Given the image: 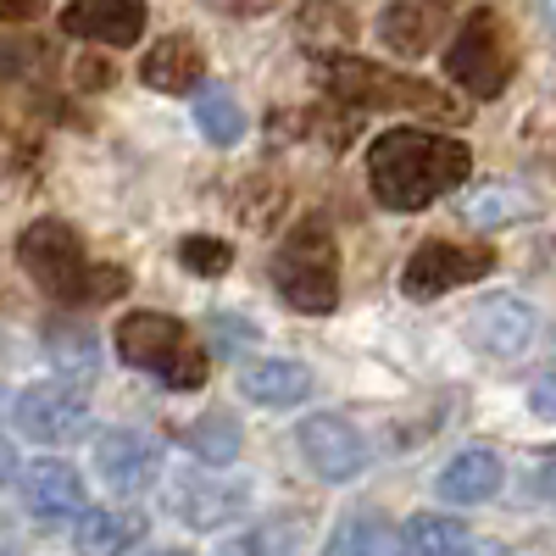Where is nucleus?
Wrapping results in <instances>:
<instances>
[{
  "label": "nucleus",
  "mask_w": 556,
  "mask_h": 556,
  "mask_svg": "<svg viewBox=\"0 0 556 556\" xmlns=\"http://www.w3.org/2000/svg\"><path fill=\"white\" fill-rule=\"evenodd\" d=\"M17 262L51 301H89V256L67 223L56 217L28 223L17 240Z\"/></svg>",
  "instance_id": "6"
},
{
  "label": "nucleus",
  "mask_w": 556,
  "mask_h": 556,
  "mask_svg": "<svg viewBox=\"0 0 556 556\" xmlns=\"http://www.w3.org/2000/svg\"><path fill=\"white\" fill-rule=\"evenodd\" d=\"M462 545H468V529L440 513H417L401 529V556H462Z\"/></svg>",
  "instance_id": "21"
},
{
  "label": "nucleus",
  "mask_w": 556,
  "mask_h": 556,
  "mask_svg": "<svg viewBox=\"0 0 556 556\" xmlns=\"http://www.w3.org/2000/svg\"><path fill=\"white\" fill-rule=\"evenodd\" d=\"M445 73L468 89L473 101H495L518 73V39L506 28V17L495 7L468 12V23L456 28L451 51H445Z\"/></svg>",
  "instance_id": "5"
},
{
  "label": "nucleus",
  "mask_w": 556,
  "mask_h": 556,
  "mask_svg": "<svg viewBox=\"0 0 556 556\" xmlns=\"http://www.w3.org/2000/svg\"><path fill=\"white\" fill-rule=\"evenodd\" d=\"M468 173L473 151L429 128H390L367 146V184H374V201L390 212H424L440 195L462 190Z\"/></svg>",
  "instance_id": "1"
},
{
  "label": "nucleus",
  "mask_w": 556,
  "mask_h": 556,
  "mask_svg": "<svg viewBox=\"0 0 556 556\" xmlns=\"http://www.w3.org/2000/svg\"><path fill=\"white\" fill-rule=\"evenodd\" d=\"M351 39H356V17L340 0H306L295 12V45L312 56H340Z\"/></svg>",
  "instance_id": "16"
},
{
  "label": "nucleus",
  "mask_w": 556,
  "mask_h": 556,
  "mask_svg": "<svg viewBox=\"0 0 556 556\" xmlns=\"http://www.w3.org/2000/svg\"><path fill=\"white\" fill-rule=\"evenodd\" d=\"M23 501L39 523H62L84 513V479L67 468V462H34L23 473Z\"/></svg>",
  "instance_id": "15"
},
{
  "label": "nucleus",
  "mask_w": 556,
  "mask_h": 556,
  "mask_svg": "<svg viewBox=\"0 0 556 556\" xmlns=\"http://www.w3.org/2000/svg\"><path fill=\"white\" fill-rule=\"evenodd\" d=\"M184 440H190V451H195L201 462H212V468H223V462H235V456H240V445H245L240 424H235L228 412H206V417H195Z\"/></svg>",
  "instance_id": "22"
},
{
  "label": "nucleus",
  "mask_w": 556,
  "mask_h": 556,
  "mask_svg": "<svg viewBox=\"0 0 556 556\" xmlns=\"http://www.w3.org/2000/svg\"><path fill=\"white\" fill-rule=\"evenodd\" d=\"M12 417H17V429L28 440H39V445H67V440H78L89 429V406L67 384H34V390H23Z\"/></svg>",
  "instance_id": "9"
},
{
  "label": "nucleus",
  "mask_w": 556,
  "mask_h": 556,
  "mask_svg": "<svg viewBox=\"0 0 556 556\" xmlns=\"http://www.w3.org/2000/svg\"><path fill=\"white\" fill-rule=\"evenodd\" d=\"M295 440H301L306 468H312L317 479H329V484H345V479H356V473L367 468V445H362V434L345 424V417H334V412L306 417Z\"/></svg>",
  "instance_id": "8"
},
{
  "label": "nucleus",
  "mask_w": 556,
  "mask_h": 556,
  "mask_svg": "<svg viewBox=\"0 0 556 556\" xmlns=\"http://www.w3.org/2000/svg\"><path fill=\"white\" fill-rule=\"evenodd\" d=\"M501 456L495 451H462L445 462V473H440V495L456 501V506H479L501 490Z\"/></svg>",
  "instance_id": "18"
},
{
  "label": "nucleus",
  "mask_w": 556,
  "mask_h": 556,
  "mask_svg": "<svg viewBox=\"0 0 556 556\" xmlns=\"http://www.w3.org/2000/svg\"><path fill=\"white\" fill-rule=\"evenodd\" d=\"M462 0H390L379 12V39L395 56H424L429 45L451 28Z\"/></svg>",
  "instance_id": "11"
},
{
  "label": "nucleus",
  "mask_w": 556,
  "mask_h": 556,
  "mask_svg": "<svg viewBox=\"0 0 556 556\" xmlns=\"http://www.w3.org/2000/svg\"><path fill=\"white\" fill-rule=\"evenodd\" d=\"M245 506V490L240 484H206V479H184L178 490H173V513L184 518V523H195V529H217V523H228Z\"/></svg>",
  "instance_id": "19"
},
{
  "label": "nucleus",
  "mask_w": 556,
  "mask_h": 556,
  "mask_svg": "<svg viewBox=\"0 0 556 556\" xmlns=\"http://www.w3.org/2000/svg\"><path fill=\"white\" fill-rule=\"evenodd\" d=\"M12 473H17V456H12V445H7V440H0V484H7Z\"/></svg>",
  "instance_id": "30"
},
{
  "label": "nucleus",
  "mask_w": 556,
  "mask_h": 556,
  "mask_svg": "<svg viewBox=\"0 0 556 556\" xmlns=\"http://www.w3.org/2000/svg\"><path fill=\"white\" fill-rule=\"evenodd\" d=\"M540 490H545V495L556 501V456H551V462H545V468H540Z\"/></svg>",
  "instance_id": "31"
},
{
  "label": "nucleus",
  "mask_w": 556,
  "mask_h": 556,
  "mask_svg": "<svg viewBox=\"0 0 556 556\" xmlns=\"http://www.w3.org/2000/svg\"><path fill=\"white\" fill-rule=\"evenodd\" d=\"M139 534H146V518H134V513H84L78 518V556H123Z\"/></svg>",
  "instance_id": "20"
},
{
  "label": "nucleus",
  "mask_w": 556,
  "mask_h": 556,
  "mask_svg": "<svg viewBox=\"0 0 556 556\" xmlns=\"http://www.w3.org/2000/svg\"><path fill=\"white\" fill-rule=\"evenodd\" d=\"M201 73H206V56L190 34H162L151 51L139 56V78L151 89H162V96H190L201 84Z\"/></svg>",
  "instance_id": "14"
},
{
  "label": "nucleus",
  "mask_w": 556,
  "mask_h": 556,
  "mask_svg": "<svg viewBox=\"0 0 556 556\" xmlns=\"http://www.w3.org/2000/svg\"><path fill=\"white\" fill-rule=\"evenodd\" d=\"M534 12H540L545 28H556V0H534Z\"/></svg>",
  "instance_id": "32"
},
{
  "label": "nucleus",
  "mask_w": 556,
  "mask_h": 556,
  "mask_svg": "<svg viewBox=\"0 0 556 556\" xmlns=\"http://www.w3.org/2000/svg\"><path fill=\"white\" fill-rule=\"evenodd\" d=\"M195 123H201V134L212 139V146H235V139L245 134V112H240V101L228 96V89H201Z\"/></svg>",
  "instance_id": "24"
},
{
  "label": "nucleus",
  "mask_w": 556,
  "mask_h": 556,
  "mask_svg": "<svg viewBox=\"0 0 556 556\" xmlns=\"http://www.w3.org/2000/svg\"><path fill=\"white\" fill-rule=\"evenodd\" d=\"M62 34L96 45H134L146 34V7L139 0H73L62 12Z\"/></svg>",
  "instance_id": "13"
},
{
  "label": "nucleus",
  "mask_w": 556,
  "mask_h": 556,
  "mask_svg": "<svg viewBox=\"0 0 556 556\" xmlns=\"http://www.w3.org/2000/svg\"><path fill=\"white\" fill-rule=\"evenodd\" d=\"M96 468H101V479H106L117 495H139V490L156 479L162 451H156L146 434H134V429H106V434L96 440Z\"/></svg>",
  "instance_id": "12"
},
{
  "label": "nucleus",
  "mask_w": 556,
  "mask_h": 556,
  "mask_svg": "<svg viewBox=\"0 0 556 556\" xmlns=\"http://www.w3.org/2000/svg\"><path fill=\"white\" fill-rule=\"evenodd\" d=\"M117 356L128 367H139V374H151L156 384H167V390H201L206 374H212L206 351L167 312H128L117 323Z\"/></svg>",
  "instance_id": "4"
},
{
  "label": "nucleus",
  "mask_w": 556,
  "mask_h": 556,
  "mask_svg": "<svg viewBox=\"0 0 556 556\" xmlns=\"http://www.w3.org/2000/svg\"><path fill=\"white\" fill-rule=\"evenodd\" d=\"M518 212H529V201L513 195V184H495V190H484L479 201H468V217L473 223H506V217H518Z\"/></svg>",
  "instance_id": "26"
},
{
  "label": "nucleus",
  "mask_w": 556,
  "mask_h": 556,
  "mask_svg": "<svg viewBox=\"0 0 556 556\" xmlns=\"http://www.w3.org/2000/svg\"><path fill=\"white\" fill-rule=\"evenodd\" d=\"M529 401H534V412H540V417H556V374H551V379H540Z\"/></svg>",
  "instance_id": "28"
},
{
  "label": "nucleus",
  "mask_w": 556,
  "mask_h": 556,
  "mask_svg": "<svg viewBox=\"0 0 556 556\" xmlns=\"http://www.w3.org/2000/svg\"><path fill=\"white\" fill-rule=\"evenodd\" d=\"M162 556H184V551H162Z\"/></svg>",
  "instance_id": "35"
},
{
  "label": "nucleus",
  "mask_w": 556,
  "mask_h": 556,
  "mask_svg": "<svg viewBox=\"0 0 556 556\" xmlns=\"http://www.w3.org/2000/svg\"><path fill=\"white\" fill-rule=\"evenodd\" d=\"M217 334H223V345H245L251 340V323L245 317H217Z\"/></svg>",
  "instance_id": "27"
},
{
  "label": "nucleus",
  "mask_w": 556,
  "mask_h": 556,
  "mask_svg": "<svg viewBox=\"0 0 556 556\" xmlns=\"http://www.w3.org/2000/svg\"><path fill=\"white\" fill-rule=\"evenodd\" d=\"M534 329H540V317L518 295H490V301H479L468 312V340L484 356H518V351H529Z\"/></svg>",
  "instance_id": "10"
},
{
  "label": "nucleus",
  "mask_w": 556,
  "mask_h": 556,
  "mask_svg": "<svg viewBox=\"0 0 556 556\" xmlns=\"http://www.w3.org/2000/svg\"><path fill=\"white\" fill-rule=\"evenodd\" d=\"M462 556H506L501 545H462Z\"/></svg>",
  "instance_id": "34"
},
{
  "label": "nucleus",
  "mask_w": 556,
  "mask_h": 556,
  "mask_svg": "<svg viewBox=\"0 0 556 556\" xmlns=\"http://www.w3.org/2000/svg\"><path fill=\"white\" fill-rule=\"evenodd\" d=\"M240 390L256 401V406H301L312 395V374L306 362H290V356H273V362H251Z\"/></svg>",
  "instance_id": "17"
},
{
  "label": "nucleus",
  "mask_w": 556,
  "mask_h": 556,
  "mask_svg": "<svg viewBox=\"0 0 556 556\" xmlns=\"http://www.w3.org/2000/svg\"><path fill=\"white\" fill-rule=\"evenodd\" d=\"M323 89H329L334 101L356 106V112H417V117H434V123H462V112L445 89L424 84V78H406V73H390V67H374L362 56H323L317 67Z\"/></svg>",
  "instance_id": "2"
},
{
  "label": "nucleus",
  "mask_w": 556,
  "mask_h": 556,
  "mask_svg": "<svg viewBox=\"0 0 556 556\" xmlns=\"http://www.w3.org/2000/svg\"><path fill=\"white\" fill-rule=\"evenodd\" d=\"M273 0H235V12H245V17H256V12H267Z\"/></svg>",
  "instance_id": "33"
},
{
  "label": "nucleus",
  "mask_w": 556,
  "mask_h": 556,
  "mask_svg": "<svg viewBox=\"0 0 556 556\" xmlns=\"http://www.w3.org/2000/svg\"><path fill=\"white\" fill-rule=\"evenodd\" d=\"M34 7L39 0H0V23H23V17H34Z\"/></svg>",
  "instance_id": "29"
},
{
  "label": "nucleus",
  "mask_w": 556,
  "mask_h": 556,
  "mask_svg": "<svg viewBox=\"0 0 556 556\" xmlns=\"http://www.w3.org/2000/svg\"><path fill=\"white\" fill-rule=\"evenodd\" d=\"M273 290L285 295L295 312L323 317L340 306V245L323 217H301L273 251Z\"/></svg>",
  "instance_id": "3"
},
{
  "label": "nucleus",
  "mask_w": 556,
  "mask_h": 556,
  "mask_svg": "<svg viewBox=\"0 0 556 556\" xmlns=\"http://www.w3.org/2000/svg\"><path fill=\"white\" fill-rule=\"evenodd\" d=\"M334 556H401V534L384 518H351L334 534Z\"/></svg>",
  "instance_id": "23"
},
{
  "label": "nucleus",
  "mask_w": 556,
  "mask_h": 556,
  "mask_svg": "<svg viewBox=\"0 0 556 556\" xmlns=\"http://www.w3.org/2000/svg\"><path fill=\"white\" fill-rule=\"evenodd\" d=\"M495 267V251L490 245H462V240H429L417 245L401 267V290L412 301H434L445 290H462L473 285V278H484Z\"/></svg>",
  "instance_id": "7"
},
{
  "label": "nucleus",
  "mask_w": 556,
  "mask_h": 556,
  "mask_svg": "<svg viewBox=\"0 0 556 556\" xmlns=\"http://www.w3.org/2000/svg\"><path fill=\"white\" fill-rule=\"evenodd\" d=\"M178 262L190 267L195 278H223L228 267H235V251H228L217 235H190V240L178 245Z\"/></svg>",
  "instance_id": "25"
}]
</instances>
